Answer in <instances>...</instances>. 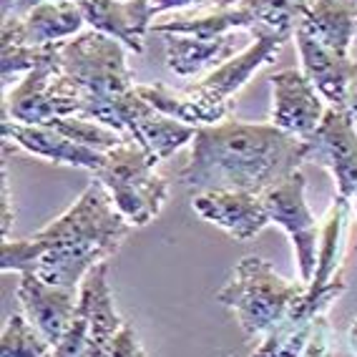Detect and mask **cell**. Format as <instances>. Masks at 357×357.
I'll return each mask as SVG.
<instances>
[{"label": "cell", "instance_id": "12", "mask_svg": "<svg viewBox=\"0 0 357 357\" xmlns=\"http://www.w3.org/2000/svg\"><path fill=\"white\" fill-rule=\"evenodd\" d=\"M269 86H272V123L307 141L325 119V98L297 68L269 76Z\"/></svg>", "mask_w": 357, "mask_h": 357}, {"label": "cell", "instance_id": "11", "mask_svg": "<svg viewBox=\"0 0 357 357\" xmlns=\"http://www.w3.org/2000/svg\"><path fill=\"white\" fill-rule=\"evenodd\" d=\"M119 131L141 144L156 161L169 159L174 151L192 144L197 136L194 126L176 121L144 101L136 93V86L119 103Z\"/></svg>", "mask_w": 357, "mask_h": 357}, {"label": "cell", "instance_id": "27", "mask_svg": "<svg viewBox=\"0 0 357 357\" xmlns=\"http://www.w3.org/2000/svg\"><path fill=\"white\" fill-rule=\"evenodd\" d=\"M109 357H146L144 344H141V340H139V335H136L134 327L123 322L121 330L116 332Z\"/></svg>", "mask_w": 357, "mask_h": 357}, {"label": "cell", "instance_id": "19", "mask_svg": "<svg viewBox=\"0 0 357 357\" xmlns=\"http://www.w3.org/2000/svg\"><path fill=\"white\" fill-rule=\"evenodd\" d=\"M300 31L340 56H350L357 40V0H307Z\"/></svg>", "mask_w": 357, "mask_h": 357}, {"label": "cell", "instance_id": "21", "mask_svg": "<svg viewBox=\"0 0 357 357\" xmlns=\"http://www.w3.org/2000/svg\"><path fill=\"white\" fill-rule=\"evenodd\" d=\"M164 56L169 70L176 76H197L206 68H219L236 53V36H219V38H194V36H174L166 33Z\"/></svg>", "mask_w": 357, "mask_h": 357}, {"label": "cell", "instance_id": "8", "mask_svg": "<svg viewBox=\"0 0 357 357\" xmlns=\"http://www.w3.org/2000/svg\"><path fill=\"white\" fill-rule=\"evenodd\" d=\"M252 36H255V43L249 45V48H244L242 53H236L227 63H222L219 68L211 70L204 81H199L192 86L199 96L204 98V101H209L211 106H217V109H224V111L234 109L231 98L247 86L249 78L255 76L261 66L275 63L282 51V45L287 43L294 33L257 26L255 31H252Z\"/></svg>", "mask_w": 357, "mask_h": 357}, {"label": "cell", "instance_id": "30", "mask_svg": "<svg viewBox=\"0 0 357 357\" xmlns=\"http://www.w3.org/2000/svg\"><path fill=\"white\" fill-rule=\"evenodd\" d=\"M194 0H151V10L153 15L159 13H169V10H178V8L192 6Z\"/></svg>", "mask_w": 357, "mask_h": 357}, {"label": "cell", "instance_id": "10", "mask_svg": "<svg viewBox=\"0 0 357 357\" xmlns=\"http://www.w3.org/2000/svg\"><path fill=\"white\" fill-rule=\"evenodd\" d=\"M344 289H347L344 277L322 289L307 287L305 294L292 302L284 317L267 332V337L261 340V344L249 357H300L310 340L314 319L325 314L342 297Z\"/></svg>", "mask_w": 357, "mask_h": 357}, {"label": "cell", "instance_id": "15", "mask_svg": "<svg viewBox=\"0 0 357 357\" xmlns=\"http://www.w3.org/2000/svg\"><path fill=\"white\" fill-rule=\"evenodd\" d=\"M192 209L204 222L224 229L239 242L255 239L269 224L261 194L242 192V189H211L194 197Z\"/></svg>", "mask_w": 357, "mask_h": 357}, {"label": "cell", "instance_id": "14", "mask_svg": "<svg viewBox=\"0 0 357 357\" xmlns=\"http://www.w3.org/2000/svg\"><path fill=\"white\" fill-rule=\"evenodd\" d=\"M78 287H56L33 272H23L18 284V302L31 325L56 347L68 332L78 310Z\"/></svg>", "mask_w": 357, "mask_h": 357}, {"label": "cell", "instance_id": "26", "mask_svg": "<svg viewBox=\"0 0 357 357\" xmlns=\"http://www.w3.org/2000/svg\"><path fill=\"white\" fill-rule=\"evenodd\" d=\"M332 337H335V332H332L330 319H327V314H319L314 319L310 340H307L300 357H332L335 355V340Z\"/></svg>", "mask_w": 357, "mask_h": 357}, {"label": "cell", "instance_id": "22", "mask_svg": "<svg viewBox=\"0 0 357 357\" xmlns=\"http://www.w3.org/2000/svg\"><path fill=\"white\" fill-rule=\"evenodd\" d=\"M136 93L146 103H151L156 111L172 116V119H176L181 123H189L194 128L214 126V123L227 121L231 116V111L217 109L209 101H204L194 89L178 91L169 89L164 83H139Z\"/></svg>", "mask_w": 357, "mask_h": 357}, {"label": "cell", "instance_id": "23", "mask_svg": "<svg viewBox=\"0 0 357 357\" xmlns=\"http://www.w3.org/2000/svg\"><path fill=\"white\" fill-rule=\"evenodd\" d=\"M347 219H350V199L335 197L330 211L325 217V227L319 231V249H317V267L314 277L307 287L322 289L332 282L342 280V264H344V229H347Z\"/></svg>", "mask_w": 357, "mask_h": 357}, {"label": "cell", "instance_id": "13", "mask_svg": "<svg viewBox=\"0 0 357 357\" xmlns=\"http://www.w3.org/2000/svg\"><path fill=\"white\" fill-rule=\"evenodd\" d=\"M86 23L78 0H48L28 15L3 18L0 45H51L78 36Z\"/></svg>", "mask_w": 357, "mask_h": 357}, {"label": "cell", "instance_id": "33", "mask_svg": "<svg viewBox=\"0 0 357 357\" xmlns=\"http://www.w3.org/2000/svg\"><path fill=\"white\" fill-rule=\"evenodd\" d=\"M355 209H357V197H355Z\"/></svg>", "mask_w": 357, "mask_h": 357}, {"label": "cell", "instance_id": "5", "mask_svg": "<svg viewBox=\"0 0 357 357\" xmlns=\"http://www.w3.org/2000/svg\"><path fill=\"white\" fill-rule=\"evenodd\" d=\"M156 164L159 161L128 136L123 144L106 151V164L93 174L131 227L149 224L166 204L169 181L153 172Z\"/></svg>", "mask_w": 357, "mask_h": 357}, {"label": "cell", "instance_id": "18", "mask_svg": "<svg viewBox=\"0 0 357 357\" xmlns=\"http://www.w3.org/2000/svg\"><path fill=\"white\" fill-rule=\"evenodd\" d=\"M294 43H297V51H300L302 73L319 91V96L325 98L330 106L347 109L352 81V58L340 56V53L325 48L300 28L294 31Z\"/></svg>", "mask_w": 357, "mask_h": 357}, {"label": "cell", "instance_id": "17", "mask_svg": "<svg viewBox=\"0 0 357 357\" xmlns=\"http://www.w3.org/2000/svg\"><path fill=\"white\" fill-rule=\"evenodd\" d=\"M3 136L6 141H13L15 146L26 149L33 156H40L53 164L78 166L96 174L106 164V153L96 149L81 146L76 141L66 139L61 131L51 126H28L18 121H3Z\"/></svg>", "mask_w": 357, "mask_h": 357}, {"label": "cell", "instance_id": "20", "mask_svg": "<svg viewBox=\"0 0 357 357\" xmlns=\"http://www.w3.org/2000/svg\"><path fill=\"white\" fill-rule=\"evenodd\" d=\"M61 63H43L28 70L23 81L3 98V121H18L28 126H48L58 119L51 103V81Z\"/></svg>", "mask_w": 357, "mask_h": 357}, {"label": "cell", "instance_id": "29", "mask_svg": "<svg viewBox=\"0 0 357 357\" xmlns=\"http://www.w3.org/2000/svg\"><path fill=\"white\" fill-rule=\"evenodd\" d=\"M13 214H10V192H8V174L3 169V236L8 239V229H10Z\"/></svg>", "mask_w": 357, "mask_h": 357}, {"label": "cell", "instance_id": "4", "mask_svg": "<svg viewBox=\"0 0 357 357\" xmlns=\"http://www.w3.org/2000/svg\"><path fill=\"white\" fill-rule=\"evenodd\" d=\"M305 282H289L272 269L269 261L261 257H244L231 280L217 292V302L231 307L239 317V327L247 337L259 332H269L284 317L294 300L305 294Z\"/></svg>", "mask_w": 357, "mask_h": 357}, {"label": "cell", "instance_id": "1", "mask_svg": "<svg viewBox=\"0 0 357 357\" xmlns=\"http://www.w3.org/2000/svg\"><path fill=\"white\" fill-rule=\"evenodd\" d=\"M131 229L106 186L93 181L76 204L48 227L26 239H3L0 269L33 272L56 287H81L91 269L121 249Z\"/></svg>", "mask_w": 357, "mask_h": 357}, {"label": "cell", "instance_id": "28", "mask_svg": "<svg viewBox=\"0 0 357 357\" xmlns=\"http://www.w3.org/2000/svg\"><path fill=\"white\" fill-rule=\"evenodd\" d=\"M352 58V81H350V96H347V111L352 114V119L357 121V40L350 51Z\"/></svg>", "mask_w": 357, "mask_h": 357}, {"label": "cell", "instance_id": "16", "mask_svg": "<svg viewBox=\"0 0 357 357\" xmlns=\"http://www.w3.org/2000/svg\"><path fill=\"white\" fill-rule=\"evenodd\" d=\"M86 23L98 33L116 38L123 48L144 53V38L151 31V0H78Z\"/></svg>", "mask_w": 357, "mask_h": 357}, {"label": "cell", "instance_id": "32", "mask_svg": "<svg viewBox=\"0 0 357 357\" xmlns=\"http://www.w3.org/2000/svg\"><path fill=\"white\" fill-rule=\"evenodd\" d=\"M347 344H350V352H352V357H357V317L352 319L350 330H347Z\"/></svg>", "mask_w": 357, "mask_h": 357}, {"label": "cell", "instance_id": "6", "mask_svg": "<svg viewBox=\"0 0 357 357\" xmlns=\"http://www.w3.org/2000/svg\"><path fill=\"white\" fill-rule=\"evenodd\" d=\"M307 10V0H219L214 8L178 13L169 20L153 23L151 33H174L194 38H219L234 31H255L267 26L275 31L294 33Z\"/></svg>", "mask_w": 357, "mask_h": 357}, {"label": "cell", "instance_id": "25", "mask_svg": "<svg viewBox=\"0 0 357 357\" xmlns=\"http://www.w3.org/2000/svg\"><path fill=\"white\" fill-rule=\"evenodd\" d=\"M51 128L61 131L66 139L76 141L81 146H89V149H96V151H111L116 149L119 144L128 139L126 134L121 131H116V128L106 126L101 121H91V119H83V116H68V119H53L48 123Z\"/></svg>", "mask_w": 357, "mask_h": 357}, {"label": "cell", "instance_id": "3", "mask_svg": "<svg viewBox=\"0 0 357 357\" xmlns=\"http://www.w3.org/2000/svg\"><path fill=\"white\" fill-rule=\"evenodd\" d=\"M61 73L81 96V116L119 131V103L134 91L126 48L106 33H78L61 48Z\"/></svg>", "mask_w": 357, "mask_h": 357}, {"label": "cell", "instance_id": "2", "mask_svg": "<svg viewBox=\"0 0 357 357\" xmlns=\"http://www.w3.org/2000/svg\"><path fill=\"white\" fill-rule=\"evenodd\" d=\"M307 161V144L275 123L227 119L197 128L192 153L178 181L197 192L242 189L264 194Z\"/></svg>", "mask_w": 357, "mask_h": 357}, {"label": "cell", "instance_id": "31", "mask_svg": "<svg viewBox=\"0 0 357 357\" xmlns=\"http://www.w3.org/2000/svg\"><path fill=\"white\" fill-rule=\"evenodd\" d=\"M40 3H48V0H15V3H13V15L23 18V15H28L33 8L40 6Z\"/></svg>", "mask_w": 357, "mask_h": 357}, {"label": "cell", "instance_id": "7", "mask_svg": "<svg viewBox=\"0 0 357 357\" xmlns=\"http://www.w3.org/2000/svg\"><path fill=\"white\" fill-rule=\"evenodd\" d=\"M261 202L269 214V222L280 224L289 234L300 261V282L310 284L317 267L319 229L305 199V174L297 169L287 178H282L280 184L269 186L261 194Z\"/></svg>", "mask_w": 357, "mask_h": 357}, {"label": "cell", "instance_id": "24", "mask_svg": "<svg viewBox=\"0 0 357 357\" xmlns=\"http://www.w3.org/2000/svg\"><path fill=\"white\" fill-rule=\"evenodd\" d=\"M53 344L31 325L26 314H10L0 337V357H51Z\"/></svg>", "mask_w": 357, "mask_h": 357}, {"label": "cell", "instance_id": "9", "mask_svg": "<svg viewBox=\"0 0 357 357\" xmlns=\"http://www.w3.org/2000/svg\"><path fill=\"white\" fill-rule=\"evenodd\" d=\"M307 144V161L330 169L337 184V197H357V131L347 109L327 106L325 119Z\"/></svg>", "mask_w": 357, "mask_h": 357}]
</instances>
